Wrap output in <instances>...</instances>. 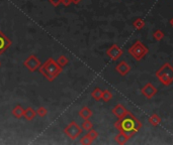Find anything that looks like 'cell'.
<instances>
[{"label": "cell", "mask_w": 173, "mask_h": 145, "mask_svg": "<svg viewBox=\"0 0 173 145\" xmlns=\"http://www.w3.org/2000/svg\"><path fill=\"white\" fill-rule=\"evenodd\" d=\"M114 127L120 132L134 136L142 128V123L138 120L135 115L129 111L123 118L119 119L114 123Z\"/></svg>", "instance_id": "6da1fadb"}, {"label": "cell", "mask_w": 173, "mask_h": 145, "mask_svg": "<svg viewBox=\"0 0 173 145\" xmlns=\"http://www.w3.org/2000/svg\"><path fill=\"white\" fill-rule=\"evenodd\" d=\"M62 71H63V68L61 66H59L58 63L56 62L53 58H50L49 59H47V61L38 68L40 74L44 76L49 82H53V81L61 74Z\"/></svg>", "instance_id": "7a4b0ae2"}, {"label": "cell", "mask_w": 173, "mask_h": 145, "mask_svg": "<svg viewBox=\"0 0 173 145\" xmlns=\"http://www.w3.org/2000/svg\"><path fill=\"white\" fill-rule=\"evenodd\" d=\"M155 76L163 86H170L173 83V67L169 63H165L155 72Z\"/></svg>", "instance_id": "3957f363"}, {"label": "cell", "mask_w": 173, "mask_h": 145, "mask_svg": "<svg viewBox=\"0 0 173 145\" xmlns=\"http://www.w3.org/2000/svg\"><path fill=\"white\" fill-rule=\"evenodd\" d=\"M128 53L136 59L137 62H140L142 58L146 57V54L149 53L148 48L140 40H136L134 44L128 49Z\"/></svg>", "instance_id": "277c9868"}, {"label": "cell", "mask_w": 173, "mask_h": 145, "mask_svg": "<svg viewBox=\"0 0 173 145\" xmlns=\"http://www.w3.org/2000/svg\"><path fill=\"white\" fill-rule=\"evenodd\" d=\"M82 131H83L82 128L77 124L75 121H72L69 123V125L64 129V133L66 134L69 138H71L72 140H75L81 135Z\"/></svg>", "instance_id": "5b68a950"}, {"label": "cell", "mask_w": 173, "mask_h": 145, "mask_svg": "<svg viewBox=\"0 0 173 145\" xmlns=\"http://www.w3.org/2000/svg\"><path fill=\"white\" fill-rule=\"evenodd\" d=\"M41 61L38 58L37 55L32 54L23 62V66L27 68L29 72H36L41 67Z\"/></svg>", "instance_id": "8992f818"}, {"label": "cell", "mask_w": 173, "mask_h": 145, "mask_svg": "<svg viewBox=\"0 0 173 145\" xmlns=\"http://www.w3.org/2000/svg\"><path fill=\"white\" fill-rule=\"evenodd\" d=\"M106 55L111 61H118V59L123 55V49L120 48L118 44H112L106 50Z\"/></svg>", "instance_id": "52a82bcc"}, {"label": "cell", "mask_w": 173, "mask_h": 145, "mask_svg": "<svg viewBox=\"0 0 173 145\" xmlns=\"http://www.w3.org/2000/svg\"><path fill=\"white\" fill-rule=\"evenodd\" d=\"M157 92H158L157 88L155 87L152 83H147L141 90L142 95H144L147 99H152V98L157 94Z\"/></svg>", "instance_id": "ba28073f"}, {"label": "cell", "mask_w": 173, "mask_h": 145, "mask_svg": "<svg viewBox=\"0 0 173 145\" xmlns=\"http://www.w3.org/2000/svg\"><path fill=\"white\" fill-rule=\"evenodd\" d=\"M12 41L10 38H8L4 33L0 30V55L10 48Z\"/></svg>", "instance_id": "9c48e42d"}, {"label": "cell", "mask_w": 173, "mask_h": 145, "mask_svg": "<svg viewBox=\"0 0 173 145\" xmlns=\"http://www.w3.org/2000/svg\"><path fill=\"white\" fill-rule=\"evenodd\" d=\"M131 70H132L131 66H130L126 61L120 62L118 65H116V67H115V71L118 72L122 77L127 76L129 72H131Z\"/></svg>", "instance_id": "30bf717a"}, {"label": "cell", "mask_w": 173, "mask_h": 145, "mask_svg": "<svg viewBox=\"0 0 173 145\" xmlns=\"http://www.w3.org/2000/svg\"><path fill=\"white\" fill-rule=\"evenodd\" d=\"M111 112L115 117H118V119H120V118H123L129 111L125 108V106H123L122 104H116L114 107L112 108Z\"/></svg>", "instance_id": "8fae6325"}, {"label": "cell", "mask_w": 173, "mask_h": 145, "mask_svg": "<svg viewBox=\"0 0 173 145\" xmlns=\"http://www.w3.org/2000/svg\"><path fill=\"white\" fill-rule=\"evenodd\" d=\"M132 137L133 136L131 135L124 133V132H120V133L114 137V140H115V142L119 144H126Z\"/></svg>", "instance_id": "7c38bea8"}, {"label": "cell", "mask_w": 173, "mask_h": 145, "mask_svg": "<svg viewBox=\"0 0 173 145\" xmlns=\"http://www.w3.org/2000/svg\"><path fill=\"white\" fill-rule=\"evenodd\" d=\"M37 116V112L36 110H33L32 107H28L27 109L24 110V113H23V117L27 119L28 121H32L33 119H34Z\"/></svg>", "instance_id": "4fadbf2b"}, {"label": "cell", "mask_w": 173, "mask_h": 145, "mask_svg": "<svg viewBox=\"0 0 173 145\" xmlns=\"http://www.w3.org/2000/svg\"><path fill=\"white\" fill-rule=\"evenodd\" d=\"M93 115L92 113V111L90 110L88 107H83V108H81V110L79 111V116L82 118V119H84V120H86V119H89L90 117H91Z\"/></svg>", "instance_id": "5bb4252c"}, {"label": "cell", "mask_w": 173, "mask_h": 145, "mask_svg": "<svg viewBox=\"0 0 173 145\" xmlns=\"http://www.w3.org/2000/svg\"><path fill=\"white\" fill-rule=\"evenodd\" d=\"M148 121H149V123H150V124L152 125V126L157 127L158 125L161 124L162 119H161V117H160V116H158L157 114H152V115H151V116L149 117Z\"/></svg>", "instance_id": "9a60e30c"}, {"label": "cell", "mask_w": 173, "mask_h": 145, "mask_svg": "<svg viewBox=\"0 0 173 145\" xmlns=\"http://www.w3.org/2000/svg\"><path fill=\"white\" fill-rule=\"evenodd\" d=\"M23 113H24V109L21 107L20 105H16L14 106V108L12 109V115H13L16 119H20L21 117H23Z\"/></svg>", "instance_id": "2e32d148"}, {"label": "cell", "mask_w": 173, "mask_h": 145, "mask_svg": "<svg viewBox=\"0 0 173 145\" xmlns=\"http://www.w3.org/2000/svg\"><path fill=\"white\" fill-rule=\"evenodd\" d=\"M133 26L135 27L137 30H141V29L145 26V21L140 17H137L133 22Z\"/></svg>", "instance_id": "e0dca14e"}, {"label": "cell", "mask_w": 173, "mask_h": 145, "mask_svg": "<svg viewBox=\"0 0 173 145\" xmlns=\"http://www.w3.org/2000/svg\"><path fill=\"white\" fill-rule=\"evenodd\" d=\"M91 97L95 101H100L102 97V90L100 88H95L91 93Z\"/></svg>", "instance_id": "ac0fdd59"}, {"label": "cell", "mask_w": 173, "mask_h": 145, "mask_svg": "<svg viewBox=\"0 0 173 145\" xmlns=\"http://www.w3.org/2000/svg\"><path fill=\"white\" fill-rule=\"evenodd\" d=\"M112 93L109 90H104L102 91V97H101V100L103 102H109L112 99Z\"/></svg>", "instance_id": "d6986e66"}, {"label": "cell", "mask_w": 173, "mask_h": 145, "mask_svg": "<svg viewBox=\"0 0 173 145\" xmlns=\"http://www.w3.org/2000/svg\"><path fill=\"white\" fill-rule=\"evenodd\" d=\"M164 32L162 30H160V29H157V30H155L154 33H153V38L156 41H160V40H162L163 38H164Z\"/></svg>", "instance_id": "ffe728a7"}, {"label": "cell", "mask_w": 173, "mask_h": 145, "mask_svg": "<svg viewBox=\"0 0 173 145\" xmlns=\"http://www.w3.org/2000/svg\"><path fill=\"white\" fill-rule=\"evenodd\" d=\"M57 63H58L59 66H61L62 68H64V67H66L68 65L69 59H68V58L66 57V55H61V57H59V58L57 59Z\"/></svg>", "instance_id": "44dd1931"}, {"label": "cell", "mask_w": 173, "mask_h": 145, "mask_svg": "<svg viewBox=\"0 0 173 145\" xmlns=\"http://www.w3.org/2000/svg\"><path fill=\"white\" fill-rule=\"evenodd\" d=\"M92 128H93V124L89 119H86V120H84V122L82 123V129L83 130L89 131L90 129H92Z\"/></svg>", "instance_id": "7402d4cb"}, {"label": "cell", "mask_w": 173, "mask_h": 145, "mask_svg": "<svg viewBox=\"0 0 173 145\" xmlns=\"http://www.w3.org/2000/svg\"><path fill=\"white\" fill-rule=\"evenodd\" d=\"M93 140L90 138V136L88 134L84 135L83 137H81L80 139V143L81 144H84V145H89V144H92Z\"/></svg>", "instance_id": "603a6c76"}, {"label": "cell", "mask_w": 173, "mask_h": 145, "mask_svg": "<svg viewBox=\"0 0 173 145\" xmlns=\"http://www.w3.org/2000/svg\"><path fill=\"white\" fill-rule=\"evenodd\" d=\"M36 112H37V116L43 118V117H46V116H47L48 110H47V108H45V107H38V108L37 109Z\"/></svg>", "instance_id": "cb8c5ba5"}, {"label": "cell", "mask_w": 173, "mask_h": 145, "mask_svg": "<svg viewBox=\"0 0 173 145\" xmlns=\"http://www.w3.org/2000/svg\"><path fill=\"white\" fill-rule=\"evenodd\" d=\"M87 134L90 136V138H91V139L93 140V141L98 137V132H97L96 130H93V129H90V130L88 131Z\"/></svg>", "instance_id": "d4e9b609"}, {"label": "cell", "mask_w": 173, "mask_h": 145, "mask_svg": "<svg viewBox=\"0 0 173 145\" xmlns=\"http://www.w3.org/2000/svg\"><path fill=\"white\" fill-rule=\"evenodd\" d=\"M49 1H50V3L52 4V5L55 6V7L59 6L60 4L62 3V0H49Z\"/></svg>", "instance_id": "484cf974"}, {"label": "cell", "mask_w": 173, "mask_h": 145, "mask_svg": "<svg viewBox=\"0 0 173 145\" xmlns=\"http://www.w3.org/2000/svg\"><path fill=\"white\" fill-rule=\"evenodd\" d=\"M71 3H72L71 0H62V4L64 6H69Z\"/></svg>", "instance_id": "4316f807"}, {"label": "cell", "mask_w": 173, "mask_h": 145, "mask_svg": "<svg viewBox=\"0 0 173 145\" xmlns=\"http://www.w3.org/2000/svg\"><path fill=\"white\" fill-rule=\"evenodd\" d=\"M81 1H82V0H71V2H72L73 4H79Z\"/></svg>", "instance_id": "83f0119b"}, {"label": "cell", "mask_w": 173, "mask_h": 145, "mask_svg": "<svg viewBox=\"0 0 173 145\" xmlns=\"http://www.w3.org/2000/svg\"><path fill=\"white\" fill-rule=\"evenodd\" d=\"M170 25H171V26L173 27V17H172V18L170 19Z\"/></svg>", "instance_id": "f1b7e54d"}, {"label": "cell", "mask_w": 173, "mask_h": 145, "mask_svg": "<svg viewBox=\"0 0 173 145\" xmlns=\"http://www.w3.org/2000/svg\"><path fill=\"white\" fill-rule=\"evenodd\" d=\"M0 67H1V63H0Z\"/></svg>", "instance_id": "f546056e"}, {"label": "cell", "mask_w": 173, "mask_h": 145, "mask_svg": "<svg viewBox=\"0 0 173 145\" xmlns=\"http://www.w3.org/2000/svg\"><path fill=\"white\" fill-rule=\"evenodd\" d=\"M172 63H173V62H172Z\"/></svg>", "instance_id": "4dcf8cb0"}]
</instances>
